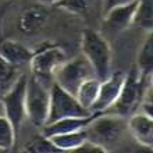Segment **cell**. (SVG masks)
I'll return each mask as SVG.
<instances>
[{
  "label": "cell",
  "instance_id": "cell-16",
  "mask_svg": "<svg viewBox=\"0 0 153 153\" xmlns=\"http://www.w3.org/2000/svg\"><path fill=\"white\" fill-rule=\"evenodd\" d=\"M99 85H100V79L96 78V76H91L88 79H85L76 88L75 93H74L76 102L84 109L88 110V111H91L93 103L96 102L97 92H99Z\"/></svg>",
  "mask_w": 153,
  "mask_h": 153
},
{
  "label": "cell",
  "instance_id": "cell-13",
  "mask_svg": "<svg viewBox=\"0 0 153 153\" xmlns=\"http://www.w3.org/2000/svg\"><path fill=\"white\" fill-rule=\"evenodd\" d=\"M0 57L8 64L21 70L22 67H28L32 57V50L18 40L4 39L0 43Z\"/></svg>",
  "mask_w": 153,
  "mask_h": 153
},
{
  "label": "cell",
  "instance_id": "cell-19",
  "mask_svg": "<svg viewBox=\"0 0 153 153\" xmlns=\"http://www.w3.org/2000/svg\"><path fill=\"white\" fill-rule=\"evenodd\" d=\"M20 68L8 64L0 57V99L8 92V89L16 84V81L21 75Z\"/></svg>",
  "mask_w": 153,
  "mask_h": 153
},
{
  "label": "cell",
  "instance_id": "cell-20",
  "mask_svg": "<svg viewBox=\"0 0 153 153\" xmlns=\"http://www.w3.org/2000/svg\"><path fill=\"white\" fill-rule=\"evenodd\" d=\"M17 141V131L7 117L0 114V152L11 150Z\"/></svg>",
  "mask_w": 153,
  "mask_h": 153
},
{
  "label": "cell",
  "instance_id": "cell-2",
  "mask_svg": "<svg viewBox=\"0 0 153 153\" xmlns=\"http://www.w3.org/2000/svg\"><path fill=\"white\" fill-rule=\"evenodd\" d=\"M150 78L152 76L142 75L137 70V67H134L128 74H125L124 84L121 86L118 97L113 107L110 109L111 113L125 118L135 113L139 109L148 92H150Z\"/></svg>",
  "mask_w": 153,
  "mask_h": 153
},
{
  "label": "cell",
  "instance_id": "cell-11",
  "mask_svg": "<svg viewBox=\"0 0 153 153\" xmlns=\"http://www.w3.org/2000/svg\"><path fill=\"white\" fill-rule=\"evenodd\" d=\"M127 129L132 135L137 143L152 149L153 146V120L152 114L145 113L142 110H137L135 113L127 117Z\"/></svg>",
  "mask_w": 153,
  "mask_h": 153
},
{
  "label": "cell",
  "instance_id": "cell-7",
  "mask_svg": "<svg viewBox=\"0 0 153 153\" xmlns=\"http://www.w3.org/2000/svg\"><path fill=\"white\" fill-rule=\"evenodd\" d=\"M89 114L92 113L84 109L76 102L74 95H71L53 82L50 86V103H49V114L46 124L64 118V117H85Z\"/></svg>",
  "mask_w": 153,
  "mask_h": 153
},
{
  "label": "cell",
  "instance_id": "cell-25",
  "mask_svg": "<svg viewBox=\"0 0 153 153\" xmlns=\"http://www.w3.org/2000/svg\"><path fill=\"white\" fill-rule=\"evenodd\" d=\"M0 114H3V105H1V100H0Z\"/></svg>",
  "mask_w": 153,
  "mask_h": 153
},
{
  "label": "cell",
  "instance_id": "cell-1",
  "mask_svg": "<svg viewBox=\"0 0 153 153\" xmlns=\"http://www.w3.org/2000/svg\"><path fill=\"white\" fill-rule=\"evenodd\" d=\"M81 52L99 79H105L111 73L113 50L107 38L99 31L86 28L81 33Z\"/></svg>",
  "mask_w": 153,
  "mask_h": 153
},
{
  "label": "cell",
  "instance_id": "cell-6",
  "mask_svg": "<svg viewBox=\"0 0 153 153\" xmlns=\"http://www.w3.org/2000/svg\"><path fill=\"white\" fill-rule=\"evenodd\" d=\"M91 76H96L92 67L84 56H79L75 59H71V60L67 59L56 70L54 76H53V82L57 84L64 91L70 92L71 95H74L76 88Z\"/></svg>",
  "mask_w": 153,
  "mask_h": 153
},
{
  "label": "cell",
  "instance_id": "cell-21",
  "mask_svg": "<svg viewBox=\"0 0 153 153\" xmlns=\"http://www.w3.org/2000/svg\"><path fill=\"white\" fill-rule=\"evenodd\" d=\"M54 6L73 16L85 17L92 10L93 0H59Z\"/></svg>",
  "mask_w": 153,
  "mask_h": 153
},
{
  "label": "cell",
  "instance_id": "cell-18",
  "mask_svg": "<svg viewBox=\"0 0 153 153\" xmlns=\"http://www.w3.org/2000/svg\"><path fill=\"white\" fill-rule=\"evenodd\" d=\"M132 25L145 31L152 32L153 28V0H137V8L134 14Z\"/></svg>",
  "mask_w": 153,
  "mask_h": 153
},
{
  "label": "cell",
  "instance_id": "cell-22",
  "mask_svg": "<svg viewBox=\"0 0 153 153\" xmlns=\"http://www.w3.org/2000/svg\"><path fill=\"white\" fill-rule=\"evenodd\" d=\"M24 152L28 153H48V152H59L57 148L52 143V141L48 137H45L43 134L39 137H35L32 141H29L25 143L22 148Z\"/></svg>",
  "mask_w": 153,
  "mask_h": 153
},
{
  "label": "cell",
  "instance_id": "cell-9",
  "mask_svg": "<svg viewBox=\"0 0 153 153\" xmlns=\"http://www.w3.org/2000/svg\"><path fill=\"white\" fill-rule=\"evenodd\" d=\"M135 8H137V0H132L127 4L111 7L110 10L103 13L102 33L118 35L123 31H127L129 27H132Z\"/></svg>",
  "mask_w": 153,
  "mask_h": 153
},
{
  "label": "cell",
  "instance_id": "cell-14",
  "mask_svg": "<svg viewBox=\"0 0 153 153\" xmlns=\"http://www.w3.org/2000/svg\"><path fill=\"white\" fill-rule=\"evenodd\" d=\"M92 117L93 114H89L85 117H64V118L56 120L53 123L45 124L42 127V134L45 137H52V135H57V134L79 131L88 125V123L92 120Z\"/></svg>",
  "mask_w": 153,
  "mask_h": 153
},
{
  "label": "cell",
  "instance_id": "cell-4",
  "mask_svg": "<svg viewBox=\"0 0 153 153\" xmlns=\"http://www.w3.org/2000/svg\"><path fill=\"white\" fill-rule=\"evenodd\" d=\"M50 86L45 84L36 76L28 75L27 88H25V114L31 124L42 128L49 114V103H50Z\"/></svg>",
  "mask_w": 153,
  "mask_h": 153
},
{
  "label": "cell",
  "instance_id": "cell-8",
  "mask_svg": "<svg viewBox=\"0 0 153 153\" xmlns=\"http://www.w3.org/2000/svg\"><path fill=\"white\" fill-rule=\"evenodd\" d=\"M27 78L28 75L21 74L16 84L8 89L0 100L3 105V114L7 117L13 127L16 128L17 134L20 132L24 124L27 114H25V88H27Z\"/></svg>",
  "mask_w": 153,
  "mask_h": 153
},
{
  "label": "cell",
  "instance_id": "cell-3",
  "mask_svg": "<svg viewBox=\"0 0 153 153\" xmlns=\"http://www.w3.org/2000/svg\"><path fill=\"white\" fill-rule=\"evenodd\" d=\"M127 129V118L117 116L114 113H100L93 114L92 120L85 127V132L89 142L102 146L103 149H111V146L117 145L123 139Z\"/></svg>",
  "mask_w": 153,
  "mask_h": 153
},
{
  "label": "cell",
  "instance_id": "cell-17",
  "mask_svg": "<svg viewBox=\"0 0 153 153\" xmlns=\"http://www.w3.org/2000/svg\"><path fill=\"white\" fill-rule=\"evenodd\" d=\"M137 70L142 75L152 76L153 73V38L152 32L146 33V39L141 45L137 54Z\"/></svg>",
  "mask_w": 153,
  "mask_h": 153
},
{
  "label": "cell",
  "instance_id": "cell-5",
  "mask_svg": "<svg viewBox=\"0 0 153 153\" xmlns=\"http://www.w3.org/2000/svg\"><path fill=\"white\" fill-rule=\"evenodd\" d=\"M67 60V53L60 45L45 43L36 50H32V57L28 67L31 74L45 84L52 85L56 70Z\"/></svg>",
  "mask_w": 153,
  "mask_h": 153
},
{
  "label": "cell",
  "instance_id": "cell-15",
  "mask_svg": "<svg viewBox=\"0 0 153 153\" xmlns=\"http://www.w3.org/2000/svg\"><path fill=\"white\" fill-rule=\"evenodd\" d=\"M48 138L52 141V143L56 146L59 152H63V150H78L85 142L88 141L85 128L79 129V131H73V132L57 134V135H52V137Z\"/></svg>",
  "mask_w": 153,
  "mask_h": 153
},
{
  "label": "cell",
  "instance_id": "cell-10",
  "mask_svg": "<svg viewBox=\"0 0 153 153\" xmlns=\"http://www.w3.org/2000/svg\"><path fill=\"white\" fill-rule=\"evenodd\" d=\"M125 73L124 71H114L110 73L107 78L100 81L99 85V92H97L96 102L93 103L91 113L92 114H100L109 111L113 105L116 103L118 93L121 91V86L124 84Z\"/></svg>",
  "mask_w": 153,
  "mask_h": 153
},
{
  "label": "cell",
  "instance_id": "cell-24",
  "mask_svg": "<svg viewBox=\"0 0 153 153\" xmlns=\"http://www.w3.org/2000/svg\"><path fill=\"white\" fill-rule=\"evenodd\" d=\"M38 1L40 4H43V6H54L59 0H38Z\"/></svg>",
  "mask_w": 153,
  "mask_h": 153
},
{
  "label": "cell",
  "instance_id": "cell-12",
  "mask_svg": "<svg viewBox=\"0 0 153 153\" xmlns=\"http://www.w3.org/2000/svg\"><path fill=\"white\" fill-rule=\"evenodd\" d=\"M49 13L45 6H31L22 10L18 17L17 27L24 35H35L48 24Z\"/></svg>",
  "mask_w": 153,
  "mask_h": 153
},
{
  "label": "cell",
  "instance_id": "cell-23",
  "mask_svg": "<svg viewBox=\"0 0 153 153\" xmlns=\"http://www.w3.org/2000/svg\"><path fill=\"white\" fill-rule=\"evenodd\" d=\"M132 0H103L102 1V14L106 13L107 10H110L111 7H116V6H120V4H127Z\"/></svg>",
  "mask_w": 153,
  "mask_h": 153
}]
</instances>
